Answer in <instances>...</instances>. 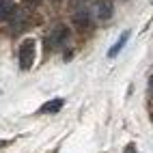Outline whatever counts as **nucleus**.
<instances>
[{"instance_id": "f257e3e1", "label": "nucleus", "mask_w": 153, "mask_h": 153, "mask_svg": "<svg viewBox=\"0 0 153 153\" xmlns=\"http://www.w3.org/2000/svg\"><path fill=\"white\" fill-rule=\"evenodd\" d=\"M17 58H19V67H22L24 71L35 65V58H37V43H35L33 37H28V39H24V41L19 43Z\"/></svg>"}, {"instance_id": "f03ea898", "label": "nucleus", "mask_w": 153, "mask_h": 153, "mask_svg": "<svg viewBox=\"0 0 153 153\" xmlns=\"http://www.w3.org/2000/svg\"><path fill=\"white\" fill-rule=\"evenodd\" d=\"M69 37H71V30H69L65 24H58L56 28H52V33H50L48 39H45V48H48V52H50V50H58V48H63V45L69 41Z\"/></svg>"}, {"instance_id": "7ed1b4c3", "label": "nucleus", "mask_w": 153, "mask_h": 153, "mask_svg": "<svg viewBox=\"0 0 153 153\" xmlns=\"http://www.w3.org/2000/svg\"><path fill=\"white\" fill-rule=\"evenodd\" d=\"M71 22H74V26L78 30H84L91 26V11H86V9H78V11L71 15Z\"/></svg>"}, {"instance_id": "20e7f679", "label": "nucleus", "mask_w": 153, "mask_h": 153, "mask_svg": "<svg viewBox=\"0 0 153 153\" xmlns=\"http://www.w3.org/2000/svg\"><path fill=\"white\" fill-rule=\"evenodd\" d=\"M112 15H114V2L112 0H99L97 2V17L101 22H108Z\"/></svg>"}, {"instance_id": "39448f33", "label": "nucleus", "mask_w": 153, "mask_h": 153, "mask_svg": "<svg viewBox=\"0 0 153 153\" xmlns=\"http://www.w3.org/2000/svg\"><path fill=\"white\" fill-rule=\"evenodd\" d=\"M15 11H17L15 0H0V22L9 19V17H11Z\"/></svg>"}, {"instance_id": "423d86ee", "label": "nucleus", "mask_w": 153, "mask_h": 153, "mask_svg": "<svg viewBox=\"0 0 153 153\" xmlns=\"http://www.w3.org/2000/svg\"><path fill=\"white\" fill-rule=\"evenodd\" d=\"M63 106H65V99L56 97V99H52V101H45V104L39 108V112H41V114H56Z\"/></svg>"}, {"instance_id": "0eeeda50", "label": "nucleus", "mask_w": 153, "mask_h": 153, "mask_svg": "<svg viewBox=\"0 0 153 153\" xmlns=\"http://www.w3.org/2000/svg\"><path fill=\"white\" fill-rule=\"evenodd\" d=\"M127 39H129V30H125V33L119 37V41H117L114 45L110 48V52H108V58H114V56H117V54L121 52V50H123V45L127 43Z\"/></svg>"}, {"instance_id": "6e6552de", "label": "nucleus", "mask_w": 153, "mask_h": 153, "mask_svg": "<svg viewBox=\"0 0 153 153\" xmlns=\"http://www.w3.org/2000/svg\"><path fill=\"white\" fill-rule=\"evenodd\" d=\"M26 2H28L30 7H37V4H41V2H43V0H26Z\"/></svg>"}, {"instance_id": "1a4fd4ad", "label": "nucleus", "mask_w": 153, "mask_h": 153, "mask_svg": "<svg viewBox=\"0 0 153 153\" xmlns=\"http://www.w3.org/2000/svg\"><path fill=\"white\" fill-rule=\"evenodd\" d=\"M82 2H86V0H71L69 4H71V7H78V4H82Z\"/></svg>"}, {"instance_id": "9d476101", "label": "nucleus", "mask_w": 153, "mask_h": 153, "mask_svg": "<svg viewBox=\"0 0 153 153\" xmlns=\"http://www.w3.org/2000/svg\"><path fill=\"white\" fill-rule=\"evenodd\" d=\"M11 145V140H0V149H4V147H9Z\"/></svg>"}, {"instance_id": "9b49d317", "label": "nucleus", "mask_w": 153, "mask_h": 153, "mask_svg": "<svg viewBox=\"0 0 153 153\" xmlns=\"http://www.w3.org/2000/svg\"><path fill=\"white\" fill-rule=\"evenodd\" d=\"M136 151V147L134 145H127V149H125V153H134Z\"/></svg>"}, {"instance_id": "f8f14e48", "label": "nucleus", "mask_w": 153, "mask_h": 153, "mask_svg": "<svg viewBox=\"0 0 153 153\" xmlns=\"http://www.w3.org/2000/svg\"><path fill=\"white\" fill-rule=\"evenodd\" d=\"M52 2H54V4H58V2H63V0H52Z\"/></svg>"}]
</instances>
